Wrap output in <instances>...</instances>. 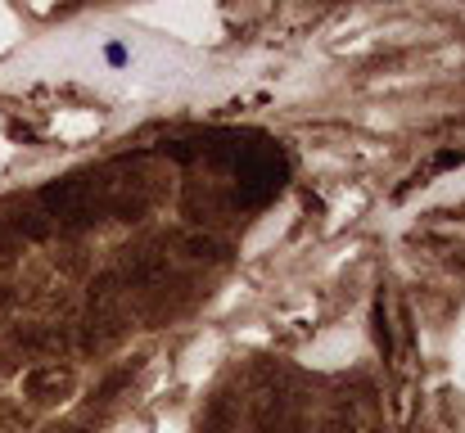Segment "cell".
Here are the masks:
<instances>
[{"label": "cell", "mask_w": 465, "mask_h": 433, "mask_svg": "<svg viewBox=\"0 0 465 433\" xmlns=\"http://www.w3.org/2000/svg\"><path fill=\"white\" fill-rule=\"evenodd\" d=\"M68 389H73V370L68 366H36L32 375H23V393L32 402H54Z\"/></svg>", "instance_id": "cell-1"}, {"label": "cell", "mask_w": 465, "mask_h": 433, "mask_svg": "<svg viewBox=\"0 0 465 433\" xmlns=\"http://www.w3.org/2000/svg\"><path fill=\"white\" fill-rule=\"evenodd\" d=\"M54 433H82V429H54Z\"/></svg>", "instance_id": "cell-2"}]
</instances>
